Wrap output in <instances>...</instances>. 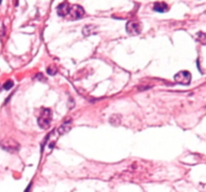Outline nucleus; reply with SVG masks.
<instances>
[{"label":"nucleus","instance_id":"1","mask_svg":"<svg viewBox=\"0 0 206 192\" xmlns=\"http://www.w3.org/2000/svg\"><path fill=\"white\" fill-rule=\"evenodd\" d=\"M0 147L10 153H16L20 149V145L12 138H4L0 141Z\"/></svg>","mask_w":206,"mask_h":192},{"label":"nucleus","instance_id":"2","mask_svg":"<svg viewBox=\"0 0 206 192\" xmlns=\"http://www.w3.org/2000/svg\"><path fill=\"white\" fill-rule=\"evenodd\" d=\"M52 113L50 109H42L40 116L37 119V123L41 129H48L52 123Z\"/></svg>","mask_w":206,"mask_h":192},{"label":"nucleus","instance_id":"3","mask_svg":"<svg viewBox=\"0 0 206 192\" xmlns=\"http://www.w3.org/2000/svg\"><path fill=\"white\" fill-rule=\"evenodd\" d=\"M85 15V10L81 5H71L68 10L67 16L71 20H77L79 18L84 17Z\"/></svg>","mask_w":206,"mask_h":192},{"label":"nucleus","instance_id":"4","mask_svg":"<svg viewBox=\"0 0 206 192\" xmlns=\"http://www.w3.org/2000/svg\"><path fill=\"white\" fill-rule=\"evenodd\" d=\"M174 81L177 84L187 86L191 83V74L187 71H181L174 75Z\"/></svg>","mask_w":206,"mask_h":192},{"label":"nucleus","instance_id":"5","mask_svg":"<svg viewBox=\"0 0 206 192\" xmlns=\"http://www.w3.org/2000/svg\"><path fill=\"white\" fill-rule=\"evenodd\" d=\"M126 30L130 35H138L142 30V25L138 21H129L126 25Z\"/></svg>","mask_w":206,"mask_h":192},{"label":"nucleus","instance_id":"6","mask_svg":"<svg viewBox=\"0 0 206 192\" xmlns=\"http://www.w3.org/2000/svg\"><path fill=\"white\" fill-rule=\"evenodd\" d=\"M70 5H68L67 2H63V3H60V4L57 6L56 8V11H57V14H59V16H67V13H68V10H70Z\"/></svg>","mask_w":206,"mask_h":192},{"label":"nucleus","instance_id":"7","mask_svg":"<svg viewBox=\"0 0 206 192\" xmlns=\"http://www.w3.org/2000/svg\"><path fill=\"white\" fill-rule=\"evenodd\" d=\"M153 9L155 10L156 12H159V13H164L166 12L167 10L169 9L168 7V4L165 2H155L154 3V6H153Z\"/></svg>","mask_w":206,"mask_h":192},{"label":"nucleus","instance_id":"8","mask_svg":"<svg viewBox=\"0 0 206 192\" xmlns=\"http://www.w3.org/2000/svg\"><path fill=\"white\" fill-rule=\"evenodd\" d=\"M110 124L114 127H119L122 123V116L119 114H114L110 117Z\"/></svg>","mask_w":206,"mask_h":192},{"label":"nucleus","instance_id":"9","mask_svg":"<svg viewBox=\"0 0 206 192\" xmlns=\"http://www.w3.org/2000/svg\"><path fill=\"white\" fill-rule=\"evenodd\" d=\"M71 120H68V121H67V122H64L63 125H61L59 128V135H63V134H66V133H67L68 131L71 130Z\"/></svg>","mask_w":206,"mask_h":192},{"label":"nucleus","instance_id":"10","mask_svg":"<svg viewBox=\"0 0 206 192\" xmlns=\"http://www.w3.org/2000/svg\"><path fill=\"white\" fill-rule=\"evenodd\" d=\"M13 86H14V83L12 81H7L5 84L3 85V89L6 90H9Z\"/></svg>","mask_w":206,"mask_h":192},{"label":"nucleus","instance_id":"11","mask_svg":"<svg viewBox=\"0 0 206 192\" xmlns=\"http://www.w3.org/2000/svg\"><path fill=\"white\" fill-rule=\"evenodd\" d=\"M31 185H32V183H30V184H29V185H28V186H27V188H26V189H25V191H24V192H29V189H30V187H31Z\"/></svg>","mask_w":206,"mask_h":192},{"label":"nucleus","instance_id":"12","mask_svg":"<svg viewBox=\"0 0 206 192\" xmlns=\"http://www.w3.org/2000/svg\"><path fill=\"white\" fill-rule=\"evenodd\" d=\"M0 92H1V86H0Z\"/></svg>","mask_w":206,"mask_h":192}]
</instances>
